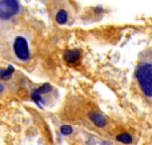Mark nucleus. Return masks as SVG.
<instances>
[{"mask_svg":"<svg viewBox=\"0 0 152 145\" xmlns=\"http://www.w3.org/2000/svg\"><path fill=\"white\" fill-rule=\"evenodd\" d=\"M55 20H56V23L60 24V25L66 24L67 21H68V15H67V11L66 9H59L58 12H56V15H55Z\"/></svg>","mask_w":152,"mask_h":145,"instance_id":"nucleus-6","label":"nucleus"},{"mask_svg":"<svg viewBox=\"0 0 152 145\" xmlns=\"http://www.w3.org/2000/svg\"><path fill=\"white\" fill-rule=\"evenodd\" d=\"M88 119L94 123V125H96L97 128H104L107 125V119L103 116L99 112H89L88 113Z\"/></svg>","mask_w":152,"mask_h":145,"instance_id":"nucleus-4","label":"nucleus"},{"mask_svg":"<svg viewBox=\"0 0 152 145\" xmlns=\"http://www.w3.org/2000/svg\"><path fill=\"white\" fill-rule=\"evenodd\" d=\"M3 91H4V85L0 83V92H3Z\"/></svg>","mask_w":152,"mask_h":145,"instance_id":"nucleus-12","label":"nucleus"},{"mask_svg":"<svg viewBox=\"0 0 152 145\" xmlns=\"http://www.w3.org/2000/svg\"><path fill=\"white\" fill-rule=\"evenodd\" d=\"M13 52H15L16 57L20 61H28L31 55H29V47L28 41L24 39L23 36H18L13 41Z\"/></svg>","mask_w":152,"mask_h":145,"instance_id":"nucleus-3","label":"nucleus"},{"mask_svg":"<svg viewBox=\"0 0 152 145\" xmlns=\"http://www.w3.org/2000/svg\"><path fill=\"white\" fill-rule=\"evenodd\" d=\"M63 57H64V60H66L68 64H75L76 61L80 59V51H79V49L67 51V52H64Z\"/></svg>","mask_w":152,"mask_h":145,"instance_id":"nucleus-5","label":"nucleus"},{"mask_svg":"<svg viewBox=\"0 0 152 145\" xmlns=\"http://www.w3.org/2000/svg\"><path fill=\"white\" fill-rule=\"evenodd\" d=\"M116 140L120 141L123 144H131L132 143V136L128 133H120V135L116 136Z\"/></svg>","mask_w":152,"mask_h":145,"instance_id":"nucleus-9","label":"nucleus"},{"mask_svg":"<svg viewBox=\"0 0 152 145\" xmlns=\"http://www.w3.org/2000/svg\"><path fill=\"white\" fill-rule=\"evenodd\" d=\"M31 99L35 101V103H36L37 107L43 108V99H42V95L37 92V89H34V91L31 92Z\"/></svg>","mask_w":152,"mask_h":145,"instance_id":"nucleus-7","label":"nucleus"},{"mask_svg":"<svg viewBox=\"0 0 152 145\" xmlns=\"http://www.w3.org/2000/svg\"><path fill=\"white\" fill-rule=\"evenodd\" d=\"M135 77L145 97L152 99V63L142 61L136 68Z\"/></svg>","mask_w":152,"mask_h":145,"instance_id":"nucleus-1","label":"nucleus"},{"mask_svg":"<svg viewBox=\"0 0 152 145\" xmlns=\"http://www.w3.org/2000/svg\"><path fill=\"white\" fill-rule=\"evenodd\" d=\"M74 132V128L71 127V125H61L60 127V133L64 136H68L71 135V133Z\"/></svg>","mask_w":152,"mask_h":145,"instance_id":"nucleus-10","label":"nucleus"},{"mask_svg":"<svg viewBox=\"0 0 152 145\" xmlns=\"http://www.w3.org/2000/svg\"><path fill=\"white\" fill-rule=\"evenodd\" d=\"M20 12V4L15 0H1L0 1V19L8 20Z\"/></svg>","mask_w":152,"mask_h":145,"instance_id":"nucleus-2","label":"nucleus"},{"mask_svg":"<svg viewBox=\"0 0 152 145\" xmlns=\"http://www.w3.org/2000/svg\"><path fill=\"white\" fill-rule=\"evenodd\" d=\"M51 89H52V87H51L50 84H43L40 88H37V92H39L40 95H44V93L51 92Z\"/></svg>","mask_w":152,"mask_h":145,"instance_id":"nucleus-11","label":"nucleus"},{"mask_svg":"<svg viewBox=\"0 0 152 145\" xmlns=\"http://www.w3.org/2000/svg\"><path fill=\"white\" fill-rule=\"evenodd\" d=\"M13 71H15V68H13L12 65H10L7 69H0V77H1V79H5V80L11 79Z\"/></svg>","mask_w":152,"mask_h":145,"instance_id":"nucleus-8","label":"nucleus"}]
</instances>
